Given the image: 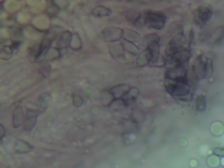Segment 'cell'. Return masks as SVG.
I'll list each match as a JSON object with an SVG mask.
<instances>
[{
	"mask_svg": "<svg viewBox=\"0 0 224 168\" xmlns=\"http://www.w3.org/2000/svg\"><path fill=\"white\" fill-rule=\"evenodd\" d=\"M167 90L173 97L183 99L190 95L191 87L187 81H168V83H167Z\"/></svg>",
	"mask_w": 224,
	"mask_h": 168,
	"instance_id": "obj_1",
	"label": "cell"
},
{
	"mask_svg": "<svg viewBox=\"0 0 224 168\" xmlns=\"http://www.w3.org/2000/svg\"><path fill=\"white\" fill-rule=\"evenodd\" d=\"M193 70L194 75L199 79L205 78L212 73L213 70L212 62L208 58L203 55H199L194 62Z\"/></svg>",
	"mask_w": 224,
	"mask_h": 168,
	"instance_id": "obj_2",
	"label": "cell"
},
{
	"mask_svg": "<svg viewBox=\"0 0 224 168\" xmlns=\"http://www.w3.org/2000/svg\"><path fill=\"white\" fill-rule=\"evenodd\" d=\"M167 18L163 13L158 11H147L145 17L146 26L153 29H162L166 24Z\"/></svg>",
	"mask_w": 224,
	"mask_h": 168,
	"instance_id": "obj_3",
	"label": "cell"
},
{
	"mask_svg": "<svg viewBox=\"0 0 224 168\" xmlns=\"http://www.w3.org/2000/svg\"><path fill=\"white\" fill-rule=\"evenodd\" d=\"M213 14L212 7L208 5H203L194 11V21L199 26H203L209 21Z\"/></svg>",
	"mask_w": 224,
	"mask_h": 168,
	"instance_id": "obj_4",
	"label": "cell"
},
{
	"mask_svg": "<svg viewBox=\"0 0 224 168\" xmlns=\"http://www.w3.org/2000/svg\"><path fill=\"white\" fill-rule=\"evenodd\" d=\"M37 116H38V114L36 113V111L31 110L27 111L26 122H25V124H24L25 130H32V128L34 126V124H36Z\"/></svg>",
	"mask_w": 224,
	"mask_h": 168,
	"instance_id": "obj_5",
	"label": "cell"
},
{
	"mask_svg": "<svg viewBox=\"0 0 224 168\" xmlns=\"http://www.w3.org/2000/svg\"><path fill=\"white\" fill-rule=\"evenodd\" d=\"M130 89L126 85H120L116 86L111 89V93L114 95L115 99H123V97L129 92Z\"/></svg>",
	"mask_w": 224,
	"mask_h": 168,
	"instance_id": "obj_6",
	"label": "cell"
},
{
	"mask_svg": "<svg viewBox=\"0 0 224 168\" xmlns=\"http://www.w3.org/2000/svg\"><path fill=\"white\" fill-rule=\"evenodd\" d=\"M91 13L96 17H105V16H110L111 14V11L104 6H97L92 10Z\"/></svg>",
	"mask_w": 224,
	"mask_h": 168,
	"instance_id": "obj_7",
	"label": "cell"
},
{
	"mask_svg": "<svg viewBox=\"0 0 224 168\" xmlns=\"http://www.w3.org/2000/svg\"><path fill=\"white\" fill-rule=\"evenodd\" d=\"M23 109L22 107L20 106H18L15 110H14V113H13V125L17 128L19 127L21 123H22V120H23Z\"/></svg>",
	"mask_w": 224,
	"mask_h": 168,
	"instance_id": "obj_8",
	"label": "cell"
},
{
	"mask_svg": "<svg viewBox=\"0 0 224 168\" xmlns=\"http://www.w3.org/2000/svg\"><path fill=\"white\" fill-rule=\"evenodd\" d=\"M196 109L198 111H204L206 109V100L203 95H200L196 101Z\"/></svg>",
	"mask_w": 224,
	"mask_h": 168,
	"instance_id": "obj_9",
	"label": "cell"
},
{
	"mask_svg": "<svg viewBox=\"0 0 224 168\" xmlns=\"http://www.w3.org/2000/svg\"><path fill=\"white\" fill-rule=\"evenodd\" d=\"M214 152L217 156H221V157H224V148H216L214 150Z\"/></svg>",
	"mask_w": 224,
	"mask_h": 168,
	"instance_id": "obj_10",
	"label": "cell"
}]
</instances>
